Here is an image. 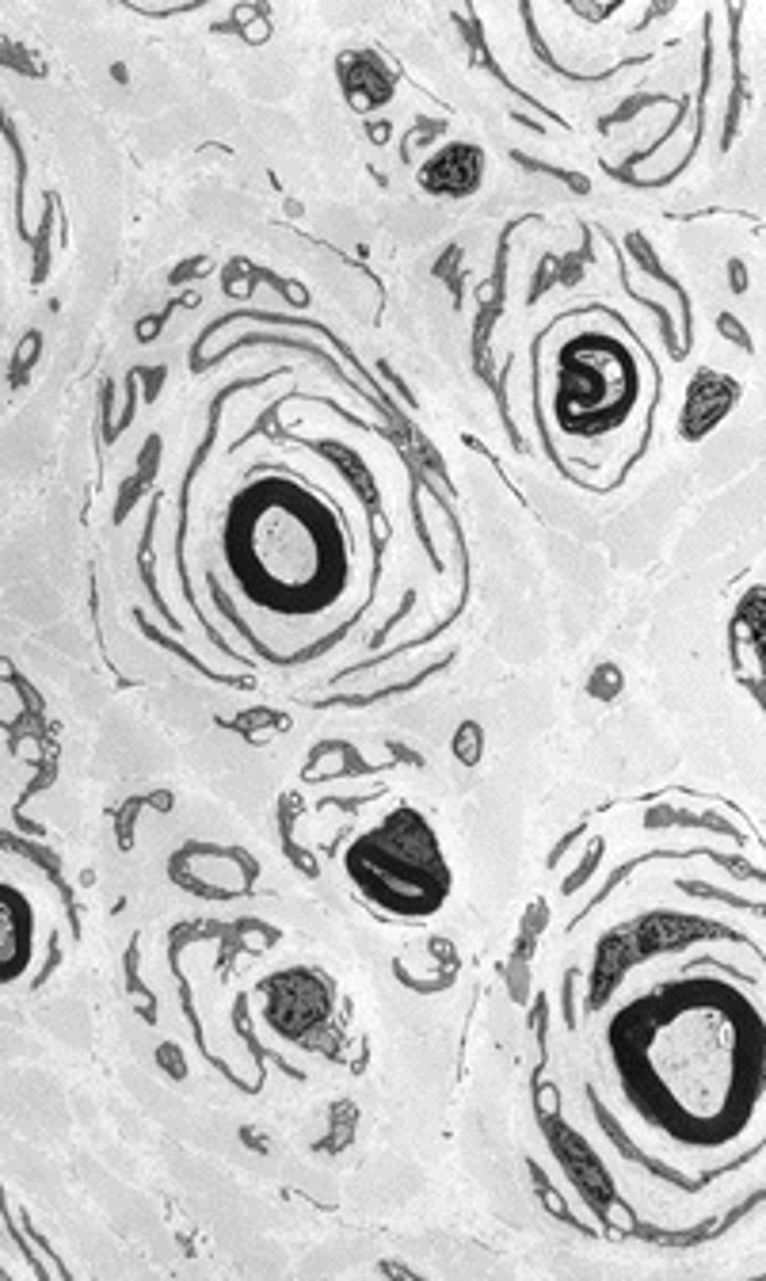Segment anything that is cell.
<instances>
[{"mask_svg": "<svg viewBox=\"0 0 766 1281\" xmlns=\"http://www.w3.org/2000/svg\"><path fill=\"white\" fill-rule=\"evenodd\" d=\"M438 165H446V176H435L432 187H443V192H469L480 176L477 149H466V145H462V149H446Z\"/></svg>", "mask_w": 766, "mask_h": 1281, "instance_id": "obj_1", "label": "cell"}]
</instances>
